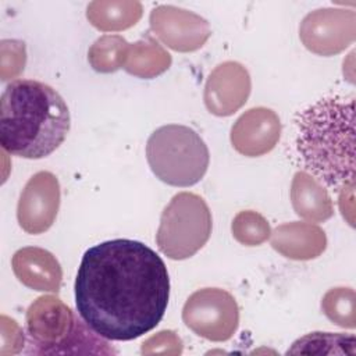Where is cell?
Listing matches in <instances>:
<instances>
[{"instance_id":"cell-17","label":"cell","mask_w":356,"mask_h":356,"mask_svg":"<svg viewBox=\"0 0 356 356\" xmlns=\"http://www.w3.org/2000/svg\"><path fill=\"white\" fill-rule=\"evenodd\" d=\"M88 19L100 31H121L135 25L142 15V6L134 1H96L88 7Z\"/></svg>"},{"instance_id":"cell-12","label":"cell","mask_w":356,"mask_h":356,"mask_svg":"<svg viewBox=\"0 0 356 356\" xmlns=\"http://www.w3.org/2000/svg\"><path fill=\"white\" fill-rule=\"evenodd\" d=\"M281 135L278 115L266 107L245 111L231 128V143L248 157H257L274 149Z\"/></svg>"},{"instance_id":"cell-13","label":"cell","mask_w":356,"mask_h":356,"mask_svg":"<svg viewBox=\"0 0 356 356\" xmlns=\"http://www.w3.org/2000/svg\"><path fill=\"white\" fill-rule=\"evenodd\" d=\"M11 266L15 277L25 286L42 292H58L63 271L50 252L35 246L22 248L14 253Z\"/></svg>"},{"instance_id":"cell-23","label":"cell","mask_w":356,"mask_h":356,"mask_svg":"<svg viewBox=\"0 0 356 356\" xmlns=\"http://www.w3.org/2000/svg\"><path fill=\"white\" fill-rule=\"evenodd\" d=\"M11 42V58L8 61L1 63V79L7 81L10 76L18 75L24 71L25 65V43L21 40H10Z\"/></svg>"},{"instance_id":"cell-10","label":"cell","mask_w":356,"mask_h":356,"mask_svg":"<svg viewBox=\"0 0 356 356\" xmlns=\"http://www.w3.org/2000/svg\"><path fill=\"white\" fill-rule=\"evenodd\" d=\"M150 25L160 40L177 51H193L210 36V26L202 17L171 6L152 11Z\"/></svg>"},{"instance_id":"cell-9","label":"cell","mask_w":356,"mask_h":356,"mask_svg":"<svg viewBox=\"0 0 356 356\" xmlns=\"http://www.w3.org/2000/svg\"><path fill=\"white\" fill-rule=\"evenodd\" d=\"M303 44L320 56L342 51L355 39V14L339 10L310 13L299 29Z\"/></svg>"},{"instance_id":"cell-4","label":"cell","mask_w":356,"mask_h":356,"mask_svg":"<svg viewBox=\"0 0 356 356\" xmlns=\"http://www.w3.org/2000/svg\"><path fill=\"white\" fill-rule=\"evenodd\" d=\"M29 350L33 355H115L106 338L95 332L58 298L44 295L26 310Z\"/></svg>"},{"instance_id":"cell-19","label":"cell","mask_w":356,"mask_h":356,"mask_svg":"<svg viewBox=\"0 0 356 356\" xmlns=\"http://www.w3.org/2000/svg\"><path fill=\"white\" fill-rule=\"evenodd\" d=\"M129 43L118 35H106L89 49V63L97 72H113L124 67Z\"/></svg>"},{"instance_id":"cell-18","label":"cell","mask_w":356,"mask_h":356,"mask_svg":"<svg viewBox=\"0 0 356 356\" xmlns=\"http://www.w3.org/2000/svg\"><path fill=\"white\" fill-rule=\"evenodd\" d=\"M356 355V338L342 332H310L296 339L286 355Z\"/></svg>"},{"instance_id":"cell-5","label":"cell","mask_w":356,"mask_h":356,"mask_svg":"<svg viewBox=\"0 0 356 356\" xmlns=\"http://www.w3.org/2000/svg\"><path fill=\"white\" fill-rule=\"evenodd\" d=\"M146 159L153 174L167 185L192 186L207 171L210 153L200 135L179 124H168L152 132Z\"/></svg>"},{"instance_id":"cell-7","label":"cell","mask_w":356,"mask_h":356,"mask_svg":"<svg viewBox=\"0 0 356 356\" xmlns=\"http://www.w3.org/2000/svg\"><path fill=\"white\" fill-rule=\"evenodd\" d=\"M182 320L196 335L222 342L235 334L239 325V309L227 291L203 288L193 292L185 302Z\"/></svg>"},{"instance_id":"cell-3","label":"cell","mask_w":356,"mask_h":356,"mask_svg":"<svg viewBox=\"0 0 356 356\" xmlns=\"http://www.w3.org/2000/svg\"><path fill=\"white\" fill-rule=\"evenodd\" d=\"M296 150L305 170L335 191L355 188V97H324L296 118Z\"/></svg>"},{"instance_id":"cell-16","label":"cell","mask_w":356,"mask_h":356,"mask_svg":"<svg viewBox=\"0 0 356 356\" xmlns=\"http://www.w3.org/2000/svg\"><path fill=\"white\" fill-rule=\"evenodd\" d=\"M171 64V56L153 39L146 38L129 44L124 70L139 78H153L164 72Z\"/></svg>"},{"instance_id":"cell-20","label":"cell","mask_w":356,"mask_h":356,"mask_svg":"<svg viewBox=\"0 0 356 356\" xmlns=\"http://www.w3.org/2000/svg\"><path fill=\"white\" fill-rule=\"evenodd\" d=\"M324 314L337 325L355 328V292L350 288L330 289L321 302Z\"/></svg>"},{"instance_id":"cell-6","label":"cell","mask_w":356,"mask_h":356,"mask_svg":"<svg viewBox=\"0 0 356 356\" xmlns=\"http://www.w3.org/2000/svg\"><path fill=\"white\" fill-rule=\"evenodd\" d=\"M211 213L204 199L192 192H179L164 207L156 242L172 260L192 257L209 241Z\"/></svg>"},{"instance_id":"cell-22","label":"cell","mask_w":356,"mask_h":356,"mask_svg":"<svg viewBox=\"0 0 356 356\" xmlns=\"http://www.w3.org/2000/svg\"><path fill=\"white\" fill-rule=\"evenodd\" d=\"M143 355L154 353H167V355H179L182 352V342L172 331H160L157 335H153L146 342L142 343Z\"/></svg>"},{"instance_id":"cell-1","label":"cell","mask_w":356,"mask_h":356,"mask_svg":"<svg viewBox=\"0 0 356 356\" xmlns=\"http://www.w3.org/2000/svg\"><path fill=\"white\" fill-rule=\"evenodd\" d=\"M168 298L165 263L147 245L111 239L83 253L75 278V305L79 317L100 337H142L161 321Z\"/></svg>"},{"instance_id":"cell-15","label":"cell","mask_w":356,"mask_h":356,"mask_svg":"<svg viewBox=\"0 0 356 356\" xmlns=\"http://www.w3.org/2000/svg\"><path fill=\"white\" fill-rule=\"evenodd\" d=\"M291 200L296 214L310 221H324L334 214L332 202L325 188L305 171H298L293 177Z\"/></svg>"},{"instance_id":"cell-11","label":"cell","mask_w":356,"mask_h":356,"mask_svg":"<svg viewBox=\"0 0 356 356\" xmlns=\"http://www.w3.org/2000/svg\"><path fill=\"white\" fill-rule=\"evenodd\" d=\"M250 93L248 70L236 61H225L210 74L204 88L207 110L218 117L234 114L241 108Z\"/></svg>"},{"instance_id":"cell-21","label":"cell","mask_w":356,"mask_h":356,"mask_svg":"<svg viewBox=\"0 0 356 356\" xmlns=\"http://www.w3.org/2000/svg\"><path fill=\"white\" fill-rule=\"evenodd\" d=\"M234 238L246 246H257L271 235L267 220L256 211L246 210L236 214L232 221Z\"/></svg>"},{"instance_id":"cell-14","label":"cell","mask_w":356,"mask_h":356,"mask_svg":"<svg viewBox=\"0 0 356 356\" xmlns=\"http://www.w3.org/2000/svg\"><path fill=\"white\" fill-rule=\"evenodd\" d=\"M327 245L324 231L309 222H288L271 234V246L293 260H309L320 256Z\"/></svg>"},{"instance_id":"cell-2","label":"cell","mask_w":356,"mask_h":356,"mask_svg":"<svg viewBox=\"0 0 356 356\" xmlns=\"http://www.w3.org/2000/svg\"><path fill=\"white\" fill-rule=\"evenodd\" d=\"M70 110L61 95L35 79L11 81L0 99V143L24 159H43L67 138Z\"/></svg>"},{"instance_id":"cell-8","label":"cell","mask_w":356,"mask_h":356,"mask_svg":"<svg viewBox=\"0 0 356 356\" xmlns=\"http://www.w3.org/2000/svg\"><path fill=\"white\" fill-rule=\"evenodd\" d=\"M58 207L60 185L57 178L49 171H39L21 192L17 207L19 227L33 235L44 232L53 225Z\"/></svg>"}]
</instances>
